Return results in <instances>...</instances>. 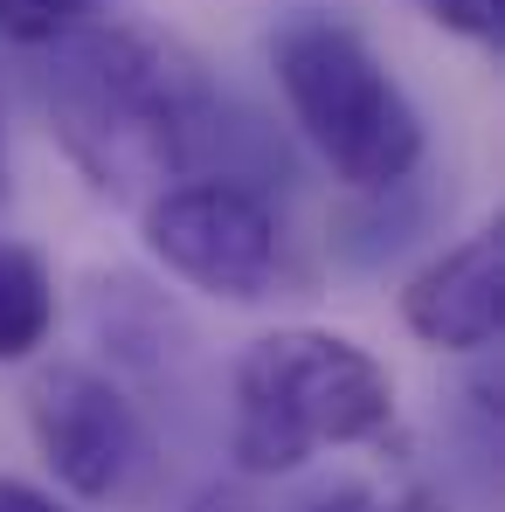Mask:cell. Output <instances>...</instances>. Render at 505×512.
I'll return each instance as SVG.
<instances>
[{"mask_svg": "<svg viewBox=\"0 0 505 512\" xmlns=\"http://www.w3.org/2000/svg\"><path fill=\"white\" fill-rule=\"evenodd\" d=\"M42 97L56 139L104 194H160L187 180L222 125L201 63L139 28H70Z\"/></svg>", "mask_w": 505, "mask_h": 512, "instance_id": "1", "label": "cell"}, {"mask_svg": "<svg viewBox=\"0 0 505 512\" xmlns=\"http://www.w3.org/2000/svg\"><path fill=\"white\" fill-rule=\"evenodd\" d=\"M395 423V381L388 367L353 346L346 333L284 326L236 360V423L229 450L250 478L298 471L326 443H374Z\"/></svg>", "mask_w": 505, "mask_h": 512, "instance_id": "2", "label": "cell"}, {"mask_svg": "<svg viewBox=\"0 0 505 512\" xmlns=\"http://www.w3.org/2000/svg\"><path fill=\"white\" fill-rule=\"evenodd\" d=\"M277 84L298 118V132L319 146V160L360 187L381 194L409 180L422 160V118L402 84L381 70V56L339 28V21H298L277 35Z\"/></svg>", "mask_w": 505, "mask_h": 512, "instance_id": "3", "label": "cell"}, {"mask_svg": "<svg viewBox=\"0 0 505 512\" xmlns=\"http://www.w3.org/2000/svg\"><path fill=\"white\" fill-rule=\"evenodd\" d=\"M146 250L180 284L229 298V305H263L284 284V222L236 173L167 180L146 201Z\"/></svg>", "mask_w": 505, "mask_h": 512, "instance_id": "4", "label": "cell"}, {"mask_svg": "<svg viewBox=\"0 0 505 512\" xmlns=\"http://www.w3.org/2000/svg\"><path fill=\"white\" fill-rule=\"evenodd\" d=\"M28 429L42 464L77 492V499H125L153 457L139 409L125 402V388H111L90 367H49L28 395Z\"/></svg>", "mask_w": 505, "mask_h": 512, "instance_id": "5", "label": "cell"}, {"mask_svg": "<svg viewBox=\"0 0 505 512\" xmlns=\"http://www.w3.org/2000/svg\"><path fill=\"white\" fill-rule=\"evenodd\" d=\"M402 319L436 353H485L505 326V236L499 222L422 263L402 291Z\"/></svg>", "mask_w": 505, "mask_h": 512, "instance_id": "6", "label": "cell"}, {"mask_svg": "<svg viewBox=\"0 0 505 512\" xmlns=\"http://www.w3.org/2000/svg\"><path fill=\"white\" fill-rule=\"evenodd\" d=\"M56 326V284L42 270V256L21 243H0V367L28 360Z\"/></svg>", "mask_w": 505, "mask_h": 512, "instance_id": "7", "label": "cell"}, {"mask_svg": "<svg viewBox=\"0 0 505 512\" xmlns=\"http://www.w3.org/2000/svg\"><path fill=\"white\" fill-rule=\"evenodd\" d=\"M97 0H0V35L21 49H49L70 28H84Z\"/></svg>", "mask_w": 505, "mask_h": 512, "instance_id": "8", "label": "cell"}, {"mask_svg": "<svg viewBox=\"0 0 505 512\" xmlns=\"http://www.w3.org/2000/svg\"><path fill=\"white\" fill-rule=\"evenodd\" d=\"M429 21L471 35V42H499L505 35V0H416Z\"/></svg>", "mask_w": 505, "mask_h": 512, "instance_id": "9", "label": "cell"}, {"mask_svg": "<svg viewBox=\"0 0 505 512\" xmlns=\"http://www.w3.org/2000/svg\"><path fill=\"white\" fill-rule=\"evenodd\" d=\"M298 512H395L388 499H374V492H360V485H339V492H326V499H312V506Z\"/></svg>", "mask_w": 505, "mask_h": 512, "instance_id": "10", "label": "cell"}, {"mask_svg": "<svg viewBox=\"0 0 505 512\" xmlns=\"http://www.w3.org/2000/svg\"><path fill=\"white\" fill-rule=\"evenodd\" d=\"M0 512H63L49 492H35V485H21V478H0Z\"/></svg>", "mask_w": 505, "mask_h": 512, "instance_id": "11", "label": "cell"}, {"mask_svg": "<svg viewBox=\"0 0 505 512\" xmlns=\"http://www.w3.org/2000/svg\"><path fill=\"white\" fill-rule=\"evenodd\" d=\"M194 512H256V506H250V499H236V492H208Z\"/></svg>", "mask_w": 505, "mask_h": 512, "instance_id": "12", "label": "cell"}]
</instances>
